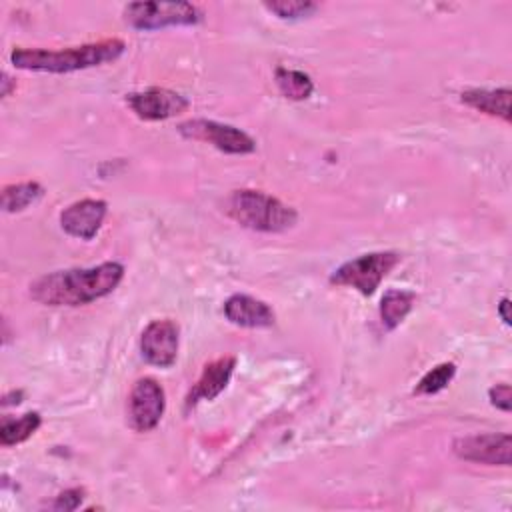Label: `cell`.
<instances>
[{"label": "cell", "mask_w": 512, "mask_h": 512, "mask_svg": "<svg viewBox=\"0 0 512 512\" xmlns=\"http://www.w3.org/2000/svg\"><path fill=\"white\" fill-rule=\"evenodd\" d=\"M122 278L124 266L120 262L56 270L34 280L30 284V296L44 306H84L114 292Z\"/></svg>", "instance_id": "obj_1"}, {"label": "cell", "mask_w": 512, "mask_h": 512, "mask_svg": "<svg viewBox=\"0 0 512 512\" xmlns=\"http://www.w3.org/2000/svg\"><path fill=\"white\" fill-rule=\"evenodd\" d=\"M126 44L120 38H106L82 46L46 50V48H14L10 52V62L20 70L68 74L76 70L94 68L120 58Z\"/></svg>", "instance_id": "obj_2"}, {"label": "cell", "mask_w": 512, "mask_h": 512, "mask_svg": "<svg viewBox=\"0 0 512 512\" xmlns=\"http://www.w3.org/2000/svg\"><path fill=\"white\" fill-rule=\"evenodd\" d=\"M226 212L240 226L256 232H286L298 222V212L262 190H236L226 202Z\"/></svg>", "instance_id": "obj_3"}, {"label": "cell", "mask_w": 512, "mask_h": 512, "mask_svg": "<svg viewBox=\"0 0 512 512\" xmlns=\"http://www.w3.org/2000/svg\"><path fill=\"white\" fill-rule=\"evenodd\" d=\"M400 254L392 250H380V252H368L358 258H352L338 266L330 274V284L334 286H346L358 290L362 296H372L380 282L394 270V266L400 262Z\"/></svg>", "instance_id": "obj_4"}, {"label": "cell", "mask_w": 512, "mask_h": 512, "mask_svg": "<svg viewBox=\"0 0 512 512\" xmlns=\"http://www.w3.org/2000/svg\"><path fill=\"white\" fill-rule=\"evenodd\" d=\"M122 14L124 22L136 30L194 26L202 20V10L190 2H130Z\"/></svg>", "instance_id": "obj_5"}, {"label": "cell", "mask_w": 512, "mask_h": 512, "mask_svg": "<svg viewBox=\"0 0 512 512\" xmlns=\"http://www.w3.org/2000/svg\"><path fill=\"white\" fill-rule=\"evenodd\" d=\"M178 132L188 140L212 144L216 150L226 154H250L256 150V140L250 134L236 126L222 124L216 120H188L178 126Z\"/></svg>", "instance_id": "obj_6"}, {"label": "cell", "mask_w": 512, "mask_h": 512, "mask_svg": "<svg viewBox=\"0 0 512 512\" xmlns=\"http://www.w3.org/2000/svg\"><path fill=\"white\" fill-rule=\"evenodd\" d=\"M454 454L460 460L486 464V466H510L512 462V436L508 432L472 434L456 438L452 444Z\"/></svg>", "instance_id": "obj_7"}, {"label": "cell", "mask_w": 512, "mask_h": 512, "mask_svg": "<svg viewBox=\"0 0 512 512\" xmlns=\"http://www.w3.org/2000/svg\"><path fill=\"white\" fill-rule=\"evenodd\" d=\"M166 394L154 378H140L130 390L128 422L136 432L154 430L164 414Z\"/></svg>", "instance_id": "obj_8"}, {"label": "cell", "mask_w": 512, "mask_h": 512, "mask_svg": "<svg viewBox=\"0 0 512 512\" xmlns=\"http://www.w3.org/2000/svg\"><path fill=\"white\" fill-rule=\"evenodd\" d=\"M126 104L140 120H146V122L174 118L186 112L190 106V102L182 94L168 88H158V86L128 94Z\"/></svg>", "instance_id": "obj_9"}, {"label": "cell", "mask_w": 512, "mask_h": 512, "mask_svg": "<svg viewBox=\"0 0 512 512\" xmlns=\"http://www.w3.org/2000/svg\"><path fill=\"white\" fill-rule=\"evenodd\" d=\"M180 328L174 320H152L140 336L142 358L158 368H170L178 356Z\"/></svg>", "instance_id": "obj_10"}, {"label": "cell", "mask_w": 512, "mask_h": 512, "mask_svg": "<svg viewBox=\"0 0 512 512\" xmlns=\"http://www.w3.org/2000/svg\"><path fill=\"white\" fill-rule=\"evenodd\" d=\"M106 212H108V204L104 200L84 198V200L72 202L68 208L60 212V226L66 234L74 238L92 240L102 228Z\"/></svg>", "instance_id": "obj_11"}, {"label": "cell", "mask_w": 512, "mask_h": 512, "mask_svg": "<svg viewBox=\"0 0 512 512\" xmlns=\"http://www.w3.org/2000/svg\"><path fill=\"white\" fill-rule=\"evenodd\" d=\"M236 368V358L234 356H222L218 360H212L204 366L200 378L196 380L194 388L186 396V410L194 408L200 400H214L230 382L232 374Z\"/></svg>", "instance_id": "obj_12"}, {"label": "cell", "mask_w": 512, "mask_h": 512, "mask_svg": "<svg viewBox=\"0 0 512 512\" xmlns=\"http://www.w3.org/2000/svg\"><path fill=\"white\" fill-rule=\"evenodd\" d=\"M224 316L240 328H268L276 320L274 310L264 300L248 294H232L224 302Z\"/></svg>", "instance_id": "obj_13"}, {"label": "cell", "mask_w": 512, "mask_h": 512, "mask_svg": "<svg viewBox=\"0 0 512 512\" xmlns=\"http://www.w3.org/2000/svg\"><path fill=\"white\" fill-rule=\"evenodd\" d=\"M510 98H512V92L510 88H468V90H462L460 94V100L486 114V116H494V118H500L504 120L506 124H510Z\"/></svg>", "instance_id": "obj_14"}, {"label": "cell", "mask_w": 512, "mask_h": 512, "mask_svg": "<svg viewBox=\"0 0 512 512\" xmlns=\"http://www.w3.org/2000/svg\"><path fill=\"white\" fill-rule=\"evenodd\" d=\"M416 294L410 290H388L380 300V320L386 330H394L412 312Z\"/></svg>", "instance_id": "obj_15"}, {"label": "cell", "mask_w": 512, "mask_h": 512, "mask_svg": "<svg viewBox=\"0 0 512 512\" xmlns=\"http://www.w3.org/2000/svg\"><path fill=\"white\" fill-rule=\"evenodd\" d=\"M44 196L42 184L28 180V182H18V184H8L2 190V210L8 214L22 212L30 204H36Z\"/></svg>", "instance_id": "obj_16"}, {"label": "cell", "mask_w": 512, "mask_h": 512, "mask_svg": "<svg viewBox=\"0 0 512 512\" xmlns=\"http://www.w3.org/2000/svg\"><path fill=\"white\" fill-rule=\"evenodd\" d=\"M276 86L280 94L288 100H306L314 92V82L308 74L292 68H276L274 72Z\"/></svg>", "instance_id": "obj_17"}, {"label": "cell", "mask_w": 512, "mask_h": 512, "mask_svg": "<svg viewBox=\"0 0 512 512\" xmlns=\"http://www.w3.org/2000/svg\"><path fill=\"white\" fill-rule=\"evenodd\" d=\"M42 424V418L38 412H26L20 418L4 420L0 426V444L2 446H14L26 442Z\"/></svg>", "instance_id": "obj_18"}, {"label": "cell", "mask_w": 512, "mask_h": 512, "mask_svg": "<svg viewBox=\"0 0 512 512\" xmlns=\"http://www.w3.org/2000/svg\"><path fill=\"white\" fill-rule=\"evenodd\" d=\"M456 376V364L454 362H442L438 366H434L432 370H428L416 384L414 394L418 396H430L436 394L440 390H444L452 378Z\"/></svg>", "instance_id": "obj_19"}, {"label": "cell", "mask_w": 512, "mask_h": 512, "mask_svg": "<svg viewBox=\"0 0 512 512\" xmlns=\"http://www.w3.org/2000/svg\"><path fill=\"white\" fill-rule=\"evenodd\" d=\"M264 8L278 18L284 20H298V18H308L318 10L316 2L310 0H274V2H264Z\"/></svg>", "instance_id": "obj_20"}, {"label": "cell", "mask_w": 512, "mask_h": 512, "mask_svg": "<svg viewBox=\"0 0 512 512\" xmlns=\"http://www.w3.org/2000/svg\"><path fill=\"white\" fill-rule=\"evenodd\" d=\"M84 496H86L84 488H68V490L60 492V494L54 498V502L50 504V508H52V510H58V512H72V510H76V508L82 504Z\"/></svg>", "instance_id": "obj_21"}, {"label": "cell", "mask_w": 512, "mask_h": 512, "mask_svg": "<svg viewBox=\"0 0 512 512\" xmlns=\"http://www.w3.org/2000/svg\"><path fill=\"white\" fill-rule=\"evenodd\" d=\"M488 400L494 408L502 410V412H510L512 410V388L510 384L502 382V384H496L488 390Z\"/></svg>", "instance_id": "obj_22"}, {"label": "cell", "mask_w": 512, "mask_h": 512, "mask_svg": "<svg viewBox=\"0 0 512 512\" xmlns=\"http://www.w3.org/2000/svg\"><path fill=\"white\" fill-rule=\"evenodd\" d=\"M498 316L502 318V322L506 324V326H510V298L508 296H504L502 300H500V304H498Z\"/></svg>", "instance_id": "obj_23"}, {"label": "cell", "mask_w": 512, "mask_h": 512, "mask_svg": "<svg viewBox=\"0 0 512 512\" xmlns=\"http://www.w3.org/2000/svg\"><path fill=\"white\" fill-rule=\"evenodd\" d=\"M0 82H2V98L10 96L12 88H16V84L12 82V78H10V76H8L6 72H4V74H2V80H0Z\"/></svg>", "instance_id": "obj_24"}]
</instances>
